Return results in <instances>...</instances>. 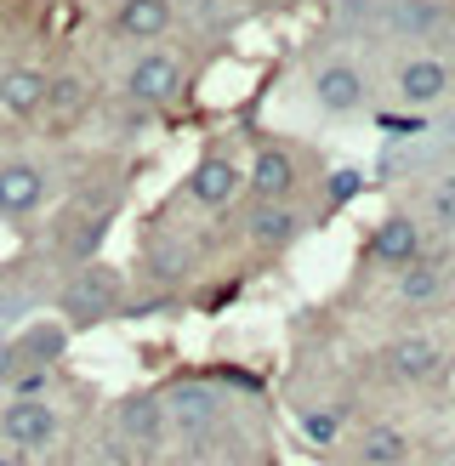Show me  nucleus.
I'll use <instances>...</instances> for the list:
<instances>
[{
    "label": "nucleus",
    "instance_id": "obj_1",
    "mask_svg": "<svg viewBox=\"0 0 455 466\" xmlns=\"http://www.w3.org/2000/svg\"><path fill=\"white\" fill-rule=\"evenodd\" d=\"M188 86V63L182 52H143L131 68H126V97L136 108H171Z\"/></svg>",
    "mask_w": 455,
    "mask_h": 466
},
{
    "label": "nucleus",
    "instance_id": "obj_2",
    "mask_svg": "<svg viewBox=\"0 0 455 466\" xmlns=\"http://www.w3.org/2000/svg\"><path fill=\"white\" fill-rule=\"evenodd\" d=\"M393 91H399L404 108H439V103H450V91H455V63L432 57V52H416V57L399 63Z\"/></svg>",
    "mask_w": 455,
    "mask_h": 466
},
{
    "label": "nucleus",
    "instance_id": "obj_3",
    "mask_svg": "<svg viewBox=\"0 0 455 466\" xmlns=\"http://www.w3.org/2000/svg\"><path fill=\"white\" fill-rule=\"evenodd\" d=\"M444 347L432 336H393L381 347V376L387 381H404V387H427L444 376Z\"/></svg>",
    "mask_w": 455,
    "mask_h": 466
},
{
    "label": "nucleus",
    "instance_id": "obj_4",
    "mask_svg": "<svg viewBox=\"0 0 455 466\" xmlns=\"http://www.w3.org/2000/svg\"><path fill=\"white\" fill-rule=\"evenodd\" d=\"M120 273L114 268H86L75 285L63 290V313H68V324L75 330H86V324H103L114 308H120Z\"/></svg>",
    "mask_w": 455,
    "mask_h": 466
},
{
    "label": "nucleus",
    "instance_id": "obj_5",
    "mask_svg": "<svg viewBox=\"0 0 455 466\" xmlns=\"http://www.w3.org/2000/svg\"><path fill=\"white\" fill-rule=\"evenodd\" d=\"M0 438H6V450H17V455L46 450L57 438V410L46 399H12L0 410Z\"/></svg>",
    "mask_w": 455,
    "mask_h": 466
},
{
    "label": "nucleus",
    "instance_id": "obj_6",
    "mask_svg": "<svg viewBox=\"0 0 455 466\" xmlns=\"http://www.w3.org/2000/svg\"><path fill=\"white\" fill-rule=\"evenodd\" d=\"M239 188H245V171L222 148L205 154L199 166H194V177H188V199L199 205V211H228V205L239 199Z\"/></svg>",
    "mask_w": 455,
    "mask_h": 466
},
{
    "label": "nucleus",
    "instance_id": "obj_7",
    "mask_svg": "<svg viewBox=\"0 0 455 466\" xmlns=\"http://www.w3.org/2000/svg\"><path fill=\"white\" fill-rule=\"evenodd\" d=\"M245 233L262 250H285V245H296L308 233V217L296 211L290 199H257V205H250V217H245Z\"/></svg>",
    "mask_w": 455,
    "mask_h": 466
},
{
    "label": "nucleus",
    "instance_id": "obj_8",
    "mask_svg": "<svg viewBox=\"0 0 455 466\" xmlns=\"http://www.w3.org/2000/svg\"><path fill=\"white\" fill-rule=\"evenodd\" d=\"M40 205H46V171L29 166V159H6V166H0V217L23 222V217H35Z\"/></svg>",
    "mask_w": 455,
    "mask_h": 466
},
{
    "label": "nucleus",
    "instance_id": "obj_9",
    "mask_svg": "<svg viewBox=\"0 0 455 466\" xmlns=\"http://www.w3.org/2000/svg\"><path fill=\"white\" fill-rule=\"evenodd\" d=\"M370 256L381 268H410L416 256H427V233H421V222L416 217H404V211H393L376 233H370Z\"/></svg>",
    "mask_w": 455,
    "mask_h": 466
},
{
    "label": "nucleus",
    "instance_id": "obj_10",
    "mask_svg": "<svg viewBox=\"0 0 455 466\" xmlns=\"http://www.w3.org/2000/svg\"><path fill=\"white\" fill-rule=\"evenodd\" d=\"M364 97H370V86H364V75L353 63H325L313 75V103L325 114H359Z\"/></svg>",
    "mask_w": 455,
    "mask_h": 466
},
{
    "label": "nucleus",
    "instance_id": "obj_11",
    "mask_svg": "<svg viewBox=\"0 0 455 466\" xmlns=\"http://www.w3.org/2000/svg\"><path fill=\"white\" fill-rule=\"evenodd\" d=\"M296 182H302V171H296V159L279 143H262L257 159H250V171H245V188L257 199H290Z\"/></svg>",
    "mask_w": 455,
    "mask_h": 466
},
{
    "label": "nucleus",
    "instance_id": "obj_12",
    "mask_svg": "<svg viewBox=\"0 0 455 466\" xmlns=\"http://www.w3.org/2000/svg\"><path fill=\"white\" fill-rule=\"evenodd\" d=\"M159 404H166V415H171L182 432H205V427L222 415V399H217L211 381H182V387H171Z\"/></svg>",
    "mask_w": 455,
    "mask_h": 466
},
{
    "label": "nucleus",
    "instance_id": "obj_13",
    "mask_svg": "<svg viewBox=\"0 0 455 466\" xmlns=\"http://www.w3.org/2000/svg\"><path fill=\"white\" fill-rule=\"evenodd\" d=\"M177 23V0H120L114 6V35L120 40H159Z\"/></svg>",
    "mask_w": 455,
    "mask_h": 466
},
{
    "label": "nucleus",
    "instance_id": "obj_14",
    "mask_svg": "<svg viewBox=\"0 0 455 466\" xmlns=\"http://www.w3.org/2000/svg\"><path fill=\"white\" fill-rule=\"evenodd\" d=\"M444 290H450V268L439 256H416V262L399 268V279H393V296L404 308H427V301H439Z\"/></svg>",
    "mask_w": 455,
    "mask_h": 466
},
{
    "label": "nucleus",
    "instance_id": "obj_15",
    "mask_svg": "<svg viewBox=\"0 0 455 466\" xmlns=\"http://www.w3.org/2000/svg\"><path fill=\"white\" fill-rule=\"evenodd\" d=\"M46 80L40 68H12L6 80H0V108L17 114V120H29V114H46Z\"/></svg>",
    "mask_w": 455,
    "mask_h": 466
},
{
    "label": "nucleus",
    "instance_id": "obj_16",
    "mask_svg": "<svg viewBox=\"0 0 455 466\" xmlns=\"http://www.w3.org/2000/svg\"><path fill=\"white\" fill-rule=\"evenodd\" d=\"M159 427H166V404H159L154 392H136V399H126V410H120V438L154 444Z\"/></svg>",
    "mask_w": 455,
    "mask_h": 466
},
{
    "label": "nucleus",
    "instance_id": "obj_17",
    "mask_svg": "<svg viewBox=\"0 0 455 466\" xmlns=\"http://www.w3.org/2000/svg\"><path fill=\"white\" fill-rule=\"evenodd\" d=\"M353 461L359 466H399V461H410V438L399 427H370V432L359 438Z\"/></svg>",
    "mask_w": 455,
    "mask_h": 466
},
{
    "label": "nucleus",
    "instance_id": "obj_18",
    "mask_svg": "<svg viewBox=\"0 0 455 466\" xmlns=\"http://www.w3.org/2000/svg\"><path fill=\"white\" fill-rule=\"evenodd\" d=\"M296 432L308 438V444H318V450H330L341 432H348V410H336V404H318V410H302L296 415Z\"/></svg>",
    "mask_w": 455,
    "mask_h": 466
},
{
    "label": "nucleus",
    "instance_id": "obj_19",
    "mask_svg": "<svg viewBox=\"0 0 455 466\" xmlns=\"http://www.w3.org/2000/svg\"><path fill=\"white\" fill-rule=\"evenodd\" d=\"M57 353H63V330H57V324H40V330H29V336L12 347V364L29 359V370H46Z\"/></svg>",
    "mask_w": 455,
    "mask_h": 466
},
{
    "label": "nucleus",
    "instance_id": "obj_20",
    "mask_svg": "<svg viewBox=\"0 0 455 466\" xmlns=\"http://www.w3.org/2000/svg\"><path fill=\"white\" fill-rule=\"evenodd\" d=\"M427 222L444 228V233H455V171H444V177L427 182Z\"/></svg>",
    "mask_w": 455,
    "mask_h": 466
},
{
    "label": "nucleus",
    "instance_id": "obj_21",
    "mask_svg": "<svg viewBox=\"0 0 455 466\" xmlns=\"http://www.w3.org/2000/svg\"><path fill=\"white\" fill-rule=\"evenodd\" d=\"M387 17H393V29H410V35H427L432 23H439V6H432V0H399V6L387 12Z\"/></svg>",
    "mask_w": 455,
    "mask_h": 466
},
{
    "label": "nucleus",
    "instance_id": "obj_22",
    "mask_svg": "<svg viewBox=\"0 0 455 466\" xmlns=\"http://www.w3.org/2000/svg\"><path fill=\"white\" fill-rule=\"evenodd\" d=\"M80 97H86L80 80H52V86H46V114H75Z\"/></svg>",
    "mask_w": 455,
    "mask_h": 466
},
{
    "label": "nucleus",
    "instance_id": "obj_23",
    "mask_svg": "<svg viewBox=\"0 0 455 466\" xmlns=\"http://www.w3.org/2000/svg\"><path fill=\"white\" fill-rule=\"evenodd\" d=\"M46 376H52V370H17V376H12V399H40Z\"/></svg>",
    "mask_w": 455,
    "mask_h": 466
},
{
    "label": "nucleus",
    "instance_id": "obj_24",
    "mask_svg": "<svg viewBox=\"0 0 455 466\" xmlns=\"http://www.w3.org/2000/svg\"><path fill=\"white\" fill-rule=\"evenodd\" d=\"M359 188H364V171H353V166H348V171H330V199H336V205L353 199Z\"/></svg>",
    "mask_w": 455,
    "mask_h": 466
},
{
    "label": "nucleus",
    "instance_id": "obj_25",
    "mask_svg": "<svg viewBox=\"0 0 455 466\" xmlns=\"http://www.w3.org/2000/svg\"><path fill=\"white\" fill-rule=\"evenodd\" d=\"M0 466H23V455L17 450H0Z\"/></svg>",
    "mask_w": 455,
    "mask_h": 466
},
{
    "label": "nucleus",
    "instance_id": "obj_26",
    "mask_svg": "<svg viewBox=\"0 0 455 466\" xmlns=\"http://www.w3.org/2000/svg\"><path fill=\"white\" fill-rule=\"evenodd\" d=\"M6 370H12V347H0V376H6Z\"/></svg>",
    "mask_w": 455,
    "mask_h": 466
}]
</instances>
